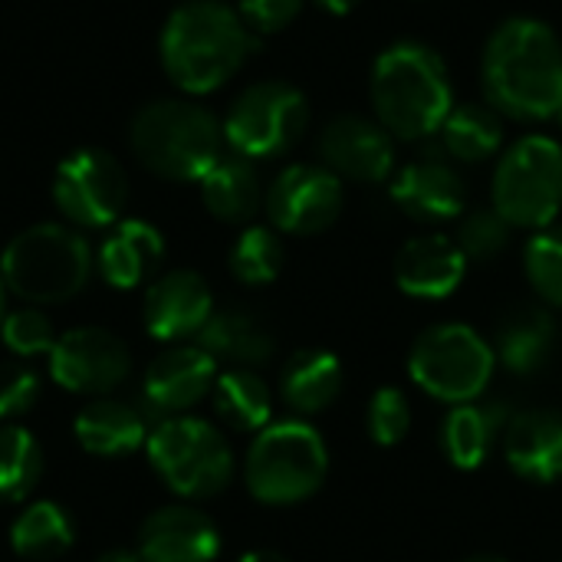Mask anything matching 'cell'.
<instances>
[{
	"label": "cell",
	"mask_w": 562,
	"mask_h": 562,
	"mask_svg": "<svg viewBox=\"0 0 562 562\" xmlns=\"http://www.w3.org/2000/svg\"><path fill=\"white\" fill-rule=\"evenodd\" d=\"M145 448L151 468L178 497H214L234 477V451L227 438L204 418H165L151 428Z\"/></svg>",
	"instance_id": "ba28073f"
},
{
	"label": "cell",
	"mask_w": 562,
	"mask_h": 562,
	"mask_svg": "<svg viewBox=\"0 0 562 562\" xmlns=\"http://www.w3.org/2000/svg\"><path fill=\"white\" fill-rule=\"evenodd\" d=\"M441 145L458 161H484L504 145V125L491 105H454L441 125Z\"/></svg>",
	"instance_id": "f546056e"
},
{
	"label": "cell",
	"mask_w": 562,
	"mask_h": 562,
	"mask_svg": "<svg viewBox=\"0 0 562 562\" xmlns=\"http://www.w3.org/2000/svg\"><path fill=\"white\" fill-rule=\"evenodd\" d=\"M257 46V33L237 10L217 0L181 3L161 30V66L184 92H214Z\"/></svg>",
	"instance_id": "7a4b0ae2"
},
{
	"label": "cell",
	"mask_w": 562,
	"mask_h": 562,
	"mask_svg": "<svg viewBox=\"0 0 562 562\" xmlns=\"http://www.w3.org/2000/svg\"><path fill=\"white\" fill-rule=\"evenodd\" d=\"M217 553L221 530L194 507H161L138 530V557L145 562H214Z\"/></svg>",
	"instance_id": "e0dca14e"
},
{
	"label": "cell",
	"mask_w": 562,
	"mask_h": 562,
	"mask_svg": "<svg viewBox=\"0 0 562 562\" xmlns=\"http://www.w3.org/2000/svg\"><path fill=\"white\" fill-rule=\"evenodd\" d=\"M468 263L454 237L422 234L395 254V283L415 300H445L464 283Z\"/></svg>",
	"instance_id": "ac0fdd59"
},
{
	"label": "cell",
	"mask_w": 562,
	"mask_h": 562,
	"mask_svg": "<svg viewBox=\"0 0 562 562\" xmlns=\"http://www.w3.org/2000/svg\"><path fill=\"white\" fill-rule=\"evenodd\" d=\"M95 562H145L138 557V550H109L102 553Z\"/></svg>",
	"instance_id": "ab89813d"
},
{
	"label": "cell",
	"mask_w": 562,
	"mask_h": 562,
	"mask_svg": "<svg viewBox=\"0 0 562 562\" xmlns=\"http://www.w3.org/2000/svg\"><path fill=\"white\" fill-rule=\"evenodd\" d=\"M319 151L333 175L352 178L362 184L385 181L395 168L392 132L382 122H369L362 115L333 119L323 132Z\"/></svg>",
	"instance_id": "9a60e30c"
},
{
	"label": "cell",
	"mask_w": 562,
	"mask_h": 562,
	"mask_svg": "<svg viewBox=\"0 0 562 562\" xmlns=\"http://www.w3.org/2000/svg\"><path fill=\"white\" fill-rule=\"evenodd\" d=\"M458 247L468 260H494L504 254L510 240V224L491 207V211H471L458 227Z\"/></svg>",
	"instance_id": "e575fe53"
},
{
	"label": "cell",
	"mask_w": 562,
	"mask_h": 562,
	"mask_svg": "<svg viewBox=\"0 0 562 562\" xmlns=\"http://www.w3.org/2000/svg\"><path fill=\"white\" fill-rule=\"evenodd\" d=\"M267 214L283 234H319L342 214V181L319 165H290L267 191Z\"/></svg>",
	"instance_id": "4fadbf2b"
},
{
	"label": "cell",
	"mask_w": 562,
	"mask_h": 562,
	"mask_svg": "<svg viewBox=\"0 0 562 562\" xmlns=\"http://www.w3.org/2000/svg\"><path fill=\"white\" fill-rule=\"evenodd\" d=\"M316 3H319V7H326L329 13H339V16H342V13L356 10V7H359L362 0H316Z\"/></svg>",
	"instance_id": "60d3db41"
},
{
	"label": "cell",
	"mask_w": 562,
	"mask_h": 562,
	"mask_svg": "<svg viewBox=\"0 0 562 562\" xmlns=\"http://www.w3.org/2000/svg\"><path fill=\"white\" fill-rule=\"evenodd\" d=\"M201 198H204V207L217 221H227V224L250 221L263 198L250 158H244L237 151L221 155L217 165L201 178Z\"/></svg>",
	"instance_id": "4316f807"
},
{
	"label": "cell",
	"mask_w": 562,
	"mask_h": 562,
	"mask_svg": "<svg viewBox=\"0 0 562 562\" xmlns=\"http://www.w3.org/2000/svg\"><path fill=\"white\" fill-rule=\"evenodd\" d=\"M283 270V240L270 227H247L231 247V273L247 286H267Z\"/></svg>",
	"instance_id": "1f68e13d"
},
{
	"label": "cell",
	"mask_w": 562,
	"mask_h": 562,
	"mask_svg": "<svg viewBox=\"0 0 562 562\" xmlns=\"http://www.w3.org/2000/svg\"><path fill=\"white\" fill-rule=\"evenodd\" d=\"M524 270L537 296L550 306H562V227L550 224L537 231L524 250Z\"/></svg>",
	"instance_id": "d6a6232c"
},
{
	"label": "cell",
	"mask_w": 562,
	"mask_h": 562,
	"mask_svg": "<svg viewBox=\"0 0 562 562\" xmlns=\"http://www.w3.org/2000/svg\"><path fill=\"white\" fill-rule=\"evenodd\" d=\"M497 369L494 346L468 323L425 329L408 352L412 382L438 402L464 405L487 392Z\"/></svg>",
	"instance_id": "52a82bcc"
},
{
	"label": "cell",
	"mask_w": 562,
	"mask_h": 562,
	"mask_svg": "<svg viewBox=\"0 0 562 562\" xmlns=\"http://www.w3.org/2000/svg\"><path fill=\"white\" fill-rule=\"evenodd\" d=\"M461 562H507V560H501V557H491V553H477V557H468V560H461Z\"/></svg>",
	"instance_id": "b9f144b4"
},
{
	"label": "cell",
	"mask_w": 562,
	"mask_h": 562,
	"mask_svg": "<svg viewBox=\"0 0 562 562\" xmlns=\"http://www.w3.org/2000/svg\"><path fill=\"white\" fill-rule=\"evenodd\" d=\"M504 458L517 477L533 484L562 481V412L533 408L510 418L504 431Z\"/></svg>",
	"instance_id": "d6986e66"
},
{
	"label": "cell",
	"mask_w": 562,
	"mask_h": 562,
	"mask_svg": "<svg viewBox=\"0 0 562 562\" xmlns=\"http://www.w3.org/2000/svg\"><path fill=\"white\" fill-rule=\"evenodd\" d=\"M217 382V362L201 346H175L161 352L142 379V405L148 415L175 418L194 408Z\"/></svg>",
	"instance_id": "5bb4252c"
},
{
	"label": "cell",
	"mask_w": 562,
	"mask_h": 562,
	"mask_svg": "<svg viewBox=\"0 0 562 562\" xmlns=\"http://www.w3.org/2000/svg\"><path fill=\"white\" fill-rule=\"evenodd\" d=\"M165 260V240L158 227L145 221H122L99 250L102 280L115 290H132L145 283Z\"/></svg>",
	"instance_id": "d4e9b609"
},
{
	"label": "cell",
	"mask_w": 562,
	"mask_h": 562,
	"mask_svg": "<svg viewBox=\"0 0 562 562\" xmlns=\"http://www.w3.org/2000/svg\"><path fill=\"white\" fill-rule=\"evenodd\" d=\"M211 398L217 418L234 431H260L270 425L273 395L254 369H227L217 375Z\"/></svg>",
	"instance_id": "83f0119b"
},
{
	"label": "cell",
	"mask_w": 562,
	"mask_h": 562,
	"mask_svg": "<svg viewBox=\"0 0 562 562\" xmlns=\"http://www.w3.org/2000/svg\"><path fill=\"white\" fill-rule=\"evenodd\" d=\"M237 562H290L283 553H277V550H250V553H244Z\"/></svg>",
	"instance_id": "f35d334b"
},
{
	"label": "cell",
	"mask_w": 562,
	"mask_h": 562,
	"mask_svg": "<svg viewBox=\"0 0 562 562\" xmlns=\"http://www.w3.org/2000/svg\"><path fill=\"white\" fill-rule=\"evenodd\" d=\"M510 408L501 398H474L464 405H454L441 425V451L448 464L458 471H477L487 464L497 441H504V431L510 425Z\"/></svg>",
	"instance_id": "44dd1931"
},
{
	"label": "cell",
	"mask_w": 562,
	"mask_h": 562,
	"mask_svg": "<svg viewBox=\"0 0 562 562\" xmlns=\"http://www.w3.org/2000/svg\"><path fill=\"white\" fill-rule=\"evenodd\" d=\"M392 201L415 221L441 224L464 211V181L438 155L405 165L392 181Z\"/></svg>",
	"instance_id": "ffe728a7"
},
{
	"label": "cell",
	"mask_w": 562,
	"mask_h": 562,
	"mask_svg": "<svg viewBox=\"0 0 562 562\" xmlns=\"http://www.w3.org/2000/svg\"><path fill=\"white\" fill-rule=\"evenodd\" d=\"M303 0H240V16L254 33H277L290 26L300 13Z\"/></svg>",
	"instance_id": "74e56055"
},
{
	"label": "cell",
	"mask_w": 562,
	"mask_h": 562,
	"mask_svg": "<svg viewBox=\"0 0 562 562\" xmlns=\"http://www.w3.org/2000/svg\"><path fill=\"white\" fill-rule=\"evenodd\" d=\"M557 119H560V125H562V105H560V112H557Z\"/></svg>",
	"instance_id": "ee69618b"
},
{
	"label": "cell",
	"mask_w": 562,
	"mask_h": 562,
	"mask_svg": "<svg viewBox=\"0 0 562 562\" xmlns=\"http://www.w3.org/2000/svg\"><path fill=\"white\" fill-rule=\"evenodd\" d=\"M92 273V250L76 227L33 224L20 231L3 257V283L30 303H66L72 300Z\"/></svg>",
	"instance_id": "8992f818"
},
{
	"label": "cell",
	"mask_w": 562,
	"mask_h": 562,
	"mask_svg": "<svg viewBox=\"0 0 562 562\" xmlns=\"http://www.w3.org/2000/svg\"><path fill=\"white\" fill-rule=\"evenodd\" d=\"M72 431L89 454L122 458V454H132L142 445H148L151 425H148L145 405L135 408V405L119 402V398H99V402H89L76 415Z\"/></svg>",
	"instance_id": "603a6c76"
},
{
	"label": "cell",
	"mask_w": 562,
	"mask_h": 562,
	"mask_svg": "<svg viewBox=\"0 0 562 562\" xmlns=\"http://www.w3.org/2000/svg\"><path fill=\"white\" fill-rule=\"evenodd\" d=\"M53 201L76 227H109L122 217L128 181L122 165L99 148H79L59 161L53 178Z\"/></svg>",
	"instance_id": "8fae6325"
},
{
	"label": "cell",
	"mask_w": 562,
	"mask_h": 562,
	"mask_svg": "<svg viewBox=\"0 0 562 562\" xmlns=\"http://www.w3.org/2000/svg\"><path fill=\"white\" fill-rule=\"evenodd\" d=\"M214 316L211 286L194 270H171L158 277L142 303V319L148 336L161 342H178L198 336Z\"/></svg>",
	"instance_id": "2e32d148"
},
{
	"label": "cell",
	"mask_w": 562,
	"mask_h": 562,
	"mask_svg": "<svg viewBox=\"0 0 562 562\" xmlns=\"http://www.w3.org/2000/svg\"><path fill=\"white\" fill-rule=\"evenodd\" d=\"M40 392L43 389L33 369L16 366V362L0 366V418L3 422L26 415L40 402Z\"/></svg>",
	"instance_id": "8d00e7d4"
},
{
	"label": "cell",
	"mask_w": 562,
	"mask_h": 562,
	"mask_svg": "<svg viewBox=\"0 0 562 562\" xmlns=\"http://www.w3.org/2000/svg\"><path fill=\"white\" fill-rule=\"evenodd\" d=\"M72 520L66 517V510L59 504L40 501L33 507H26L10 530V543L13 553L23 560H56L72 547Z\"/></svg>",
	"instance_id": "f1b7e54d"
},
{
	"label": "cell",
	"mask_w": 562,
	"mask_h": 562,
	"mask_svg": "<svg viewBox=\"0 0 562 562\" xmlns=\"http://www.w3.org/2000/svg\"><path fill=\"white\" fill-rule=\"evenodd\" d=\"M329 474V448L323 435L300 422H270L250 441L244 461L247 491L270 507H290L313 497Z\"/></svg>",
	"instance_id": "5b68a950"
},
{
	"label": "cell",
	"mask_w": 562,
	"mask_h": 562,
	"mask_svg": "<svg viewBox=\"0 0 562 562\" xmlns=\"http://www.w3.org/2000/svg\"><path fill=\"white\" fill-rule=\"evenodd\" d=\"M128 138L148 171L168 181H201L221 158L224 125L194 102L161 99L132 119Z\"/></svg>",
	"instance_id": "277c9868"
},
{
	"label": "cell",
	"mask_w": 562,
	"mask_h": 562,
	"mask_svg": "<svg viewBox=\"0 0 562 562\" xmlns=\"http://www.w3.org/2000/svg\"><path fill=\"white\" fill-rule=\"evenodd\" d=\"M366 431L379 448H395L412 431V402L402 389L385 385L369 398L366 408Z\"/></svg>",
	"instance_id": "836d02e7"
},
{
	"label": "cell",
	"mask_w": 562,
	"mask_h": 562,
	"mask_svg": "<svg viewBox=\"0 0 562 562\" xmlns=\"http://www.w3.org/2000/svg\"><path fill=\"white\" fill-rule=\"evenodd\" d=\"M132 372L128 346L99 326H79L56 339L49 352V375L59 389L76 395H105Z\"/></svg>",
	"instance_id": "7c38bea8"
},
{
	"label": "cell",
	"mask_w": 562,
	"mask_h": 562,
	"mask_svg": "<svg viewBox=\"0 0 562 562\" xmlns=\"http://www.w3.org/2000/svg\"><path fill=\"white\" fill-rule=\"evenodd\" d=\"M484 92L494 109L543 122L562 105V43L533 16L504 20L484 49Z\"/></svg>",
	"instance_id": "6da1fadb"
},
{
	"label": "cell",
	"mask_w": 562,
	"mask_h": 562,
	"mask_svg": "<svg viewBox=\"0 0 562 562\" xmlns=\"http://www.w3.org/2000/svg\"><path fill=\"white\" fill-rule=\"evenodd\" d=\"M560 342L557 319L547 306H517L510 310L494 333V356L514 375H537L550 366Z\"/></svg>",
	"instance_id": "7402d4cb"
},
{
	"label": "cell",
	"mask_w": 562,
	"mask_h": 562,
	"mask_svg": "<svg viewBox=\"0 0 562 562\" xmlns=\"http://www.w3.org/2000/svg\"><path fill=\"white\" fill-rule=\"evenodd\" d=\"M346 385V369L329 349H300L280 372V395L296 415L326 412Z\"/></svg>",
	"instance_id": "484cf974"
},
{
	"label": "cell",
	"mask_w": 562,
	"mask_h": 562,
	"mask_svg": "<svg viewBox=\"0 0 562 562\" xmlns=\"http://www.w3.org/2000/svg\"><path fill=\"white\" fill-rule=\"evenodd\" d=\"M0 323H3V277H0Z\"/></svg>",
	"instance_id": "7bdbcfd3"
},
{
	"label": "cell",
	"mask_w": 562,
	"mask_h": 562,
	"mask_svg": "<svg viewBox=\"0 0 562 562\" xmlns=\"http://www.w3.org/2000/svg\"><path fill=\"white\" fill-rule=\"evenodd\" d=\"M43 474L40 441L16 425L0 428V504H20L33 494Z\"/></svg>",
	"instance_id": "4dcf8cb0"
},
{
	"label": "cell",
	"mask_w": 562,
	"mask_h": 562,
	"mask_svg": "<svg viewBox=\"0 0 562 562\" xmlns=\"http://www.w3.org/2000/svg\"><path fill=\"white\" fill-rule=\"evenodd\" d=\"M562 207V145L547 135L514 142L494 171V211L510 227L543 231Z\"/></svg>",
	"instance_id": "9c48e42d"
},
{
	"label": "cell",
	"mask_w": 562,
	"mask_h": 562,
	"mask_svg": "<svg viewBox=\"0 0 562 562\" xmlns=\"http://www.w3.org/2000/svg\"><path fill=\"white\" fill-rule=\"evenodd\" d=\"M310 125L306 95L290 82H257L237 95L224 119V142L244 158H273Z\"/></svg>",
	"instance_id": "30bf717a"
},
{
	"label": "cell",
	"mask_w": 562,
	"mask_h": 562,
	"mask_svg": "<svg viewBox=\"0 0 562 562\" xmlns=\"http://www.w3.org/2000/svg\"><path fill=\"white\" fill-rule=\"evenodd\" d=\"M445 59L425 43H395L372 66V105L379 122L398 138H428L441 132L451 105Z\"/></svg>",
	"instance_id": "3957f363"
},
{
	"label": "cell",
	"mask_w": 562,
	"mask_h": 562,
	"mask_svg": "<svg viewBox=\"0 0 562 562\" xmlns=\"http://www.w3.org/2000/svg\"><path fill=\"white\" fill-rule=\"evenodd\" d=\"M0 333H3V342L7 349H13L16 356L23 359H33V356H43V352H53L56 346V333H53V323L46 313L26 306V310H16L10 316H3L0 323Z\"/></svg>",
	"instance_id": "d590c367"
},
{
	"label": "cell",
	"mask_w": 562,
	"mask_h": 562,
	"mask_svg": "<svg viewBox=\"0 0 562 562\" xmlns=\"http://www.w3.org/2000/svg\"><path fill=\"white\" fill-rule=\"evenodd\" d=\"M198 346L231 369H257L273 359L277 339L267 323L247 310H221L198 333Z\"/></svg>",
	"instance_id": "cb8c5ba5"
}]
</instances>
